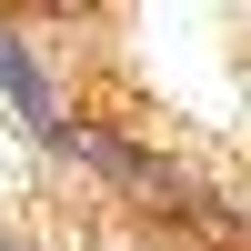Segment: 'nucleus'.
Wrapping results in <instances>:
<instances>
[{"label": "nucleus", "instance_id": "f257e3e1", "mask_svg": "<svg viewBox=\"0 0 251 251\" xmlns=\"http://www.w3.org/2000/svg\"><path fill=\"white\" fill-rule=\"evenodd\" d=\"M0 91H10V100H20V111H30V121H40V131H50V141H60V121H50V80H40V71H30V50H20V40H0Z\"/></svg>", "mask_w": 251, "mask_h": 251}, {"label": "nucleus", "instance_id": "f03ea898", "mask_svg": "<svg viewBox=\"0 0 251 251\" xmlns=\"http://www.w3.org/2000/svg\"><path fill=\"white\" fill-rule=\"evenodd\" d=\"M0 251H20V241H0Z\"/></svg>", "mask_w": 251, "mask_h": 251}]
</instances>
